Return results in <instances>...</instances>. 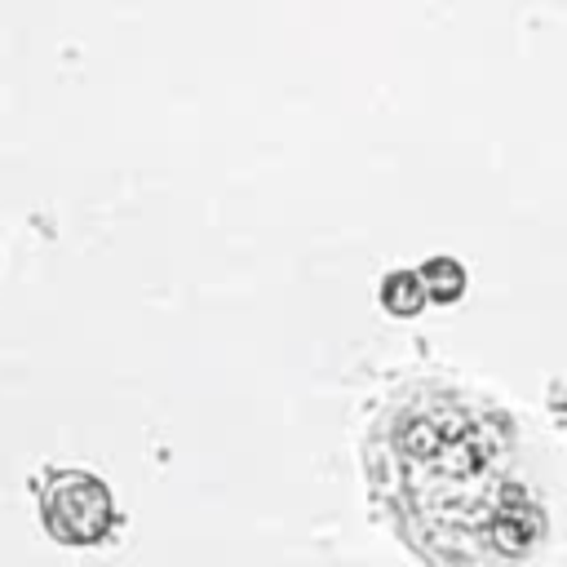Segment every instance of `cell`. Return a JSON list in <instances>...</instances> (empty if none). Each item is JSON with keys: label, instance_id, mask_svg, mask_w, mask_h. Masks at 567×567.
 I'll use <instances>...</instances> for the list:
<instances>
[{"label": "cell", "instance_id": "2", "mask_svg": "<svg viewBox=\"0 0 567 567\" xmlns=\"http://www.w3.org/2000/svg\"><path fill=\"white\" fill-rule=\"evenodd\" d=\"M416 275H421V284H425V297H430V301H456V297L465 292V270H461V261H452V257H430Z\"/></svg>", "mask_w": 567, "mask_h": 567}, {"label": "cell", "instance_id": "3", "mask_svg": "<svg viewBox=\"0 0 567 567\" xmlns=\"http://www.w3.org/2000/svg\"><path fill=\"white\" fill-rule=\"evenodd\" d=\"M381 301L394 310V315H416L430 297H425V284L416 270H394L381 279Z\"/></svg>", "mask_w": 567, "mask_h": 567}, {"label": "cell", "instance_id": "1", "mask_svg": "<svg viewBox=\"0 0 567 567\" xmlns=\"http://www.w3.org/2000/svg\"><path fill=\"white\" fill-rule=\"evenodd\" d=\"M40 523L58 545H97L115 523L106 483L84 470H49L40 483Z\"/></svg>", "mask_w": 567, "mask_h": 567}]
</instances>
